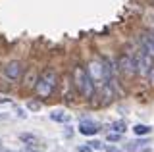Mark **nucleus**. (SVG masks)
<instances>
[{
	"label": "nucleus",
	"mask_w": 154,
	"mask_h": 152,
	"mask_svg": "<svg viewBox=\"0 0 154 152\" xmlns=\"http://www.w3.org/2000/svg\"><path fill=\"white\" fill-rule=\"evenodd\" d=\"M2 152H12V150H2Z\"/></svg>",
	"instance_id": "aec40b11"
},
{
	"label": "nucleus",
	"mask_w": 154,
	"mask_h": 152,
	"mask_svg": "<svg viewBox=\"0 0 154 152\" xmlns=\"http://www.w3.org/2000/svg\"><path fill=\"white\" fill-rule=\"evenodd\" d=\"M27 152H38V150H35V146H29V150Z\"/></svg>",
	"instance_id": "6ab92c4d"
},
{
	"label": "nucleus",
	"mask_w": 154,
	"mask_h": 152,
	"mask_svg": "<svg viewBox=\"0 0 154 152\" xmlns=\"http://www.w3.org/2000/svg\"><path fill=\"white\" fill-rule=\"evenodd\" d=\"M141 42H143V46H144V52H146L150 58H154V46H152L150 39H148L146 35H143V37H141Z\"/></svg>",
	"instance_id": "6e6552de"
},
{
	"label": "nucleus",
	"mask_w": 154,
	"mask_h": 152,
	"mask_svg": "<svg viewBox=\"0 0 154 152\" xmlns=\"http://www.w3.org/2000/svg\"><path fill=\"white\" fill-rule=\"evenodd\" d=\"M104 150H106V152H119L116 146H104Z\"/></svg>",
	"instance_id": "f3484780"
},
{
	"label": "nucleus",
	"mask_w": 154,
	"mask_h": 152,
	"mask_svg": "<svg viewBox=\"0 0 154 152\" xmlns=\"http://www.w3.org/2000/svg\"><path fill=\"white\" fill-rule=\"evenodd\" d=\"M77 150H79V152H93V148H91V146H79Z\"/></svg>",
	"instance_id": "dca6fc26"
},
{
	"label": "nucleus",
	"mask_w": 154,
	"mask_h": 152,
	"mask_svg": "<svg viewBox=\"0 0 154 152\" xmlns=\"http://www.w3.org/2000/svg\"><path fill=\"white\" fill-rule=\"evenodd\" d=\"M58 87V73L52 68H46L35 81V91L41 98H48Z\"/></svg>",
	"instance_id": "f257e3e1"
},
{
	"label": "nucleus",
	"mask_w": 154,
	"mask_h": 152,
	"mask_svg": "<svg viewBox=\"0 0 154 152\" xmlns=\"http://www.w3.org/2000/svg\"><path fill=\"white\" fill-rule=\"evenodd\" d=\"M118 69L125 77H133V75H137V62L131 54H122L118 60Z\"/></svg>",
	"instance_id": "7ed1b4c3"
},
{
	"label": "nucleus",
	"mask_w": 154,
	"mask_h": 152,
	"mask_svg": "<svg viewBox=\"0 0 154 152\" xmlns=\"http://www.w3.org/2000/svg\"><path fill=\"white\" fill-rule=\"evenodd\" d=\"M19 139L25 142L27 146H37V144H38L37 137H35V135H31V133H21V135H19Z\"/></svg>",
	"instance_id": "0eeeda50"
},
{
	"label": "nucleus",
	"mask_w": 154,
	"mask_h": 152,
	"mask_svg": "<svg viewBox=\"0 0 154 152\" xmlns=\"http://www.w3.org/2000/svg\"><path fill=\"white\" fill-rule=\"evenodd\" d=\"M73 83H75V87H77V91H79L81 96H85V98H93L94 96V81L91 79V75L87 73L85 68H81V65L75 68Z\"/></svg>",
	"instance_id": "f03ea898"
},
{
	"label": "nucleus",
	"mask_w": 154,
	"mask_h": 152,
	"mask_svg": "<svg viewBox=\"0 0 154 152\" xmlns=\"http://www.w3.org/2000/svg\"><path fill=\"white\" fill-rule=\"evenodd\" d=\"M89 144H91V148H93V150H100V148H104V144H102V142H98V141H91Z\"/></svg>",
	"instance_id": "4468645a"
},
{
	"label": "nucleus",
	"mask_w": 154,
	"mask_h": 152,
	"mask_svg": "<svg viewBox=\"0 0 154 152\" xmlns=\"http://www.w3.org/2000/svg\"><path fill=\"white\" fill-rule=\"evenodd\" d=\"M150 131H152V127H150V125H143V123H139V125L133 127V133H135V135H139V137L148 135Z\"/></svg>",
	"instance_id": "1a4fd4ad"
},
{
	"label": "nucleus",
	"mask_w": 154,
	"mask_h": 152,
	"mask_svg": "<svg viewBox=\"0 0 154 152\" xmlns=\"http://www.w3.org/2000/svg\"><path fill=\"white\" fill-rule=\"evenodd\" d=\"M146 144V141H143V139H139V141H135V142H129L127 146H125V150L127 152H135V150H139V148H143V146Z\"/></svg>",
	"instance_id": "9d476101"
},
{
	"label": "nucleus",
	"mask_w": 154,
	"mask_h": 152,
	"mask_svg": "<svg viewBox=\"0 0 154 152\" xmlns=\"http://www.w3.org/2000/svg\"><path fill=\"white\" fill-rule=\"evenodd\" d=\"M119 139H122V135H119V133H110V135H108V142H118Z\"/></svg>",
	"instance_id": "f8f14e48"
},
{
	"label": "nucleus",
	"mask_w": 154,
	"mask_h": 152,
	"mask_svg": "<svg viewBox=\"0 0 154 152\" xmlns=\"http://www.w3.org/2000/svg\"><path fill=\"white\" fill-rule=\"evenodd\" d=\"M21 64H19L17 60H14V62H8L6 65H4V75L10 79V81H16V79H19V75H21Z\"/></svg>",
	"instance_id": "20e7f679"
},
{
	"label": "nucleus",
	"mask_w": 154,
	"mask_h": 152,
	"mask_svg": "<svg viewBox=\"0 0 154 152\" xmlns=\"http://www.w3.org/2000/svg\"><path fill=\"white\" fill-rule=\"evenodd\" d=\"M146 37H148V39H150V42H152V46H154V33H148Z\"/></svg>",
	"instance_id": "a211bd4d"
},
{
	"label": "nucleus",
	"mask_w": 154,
	"mask_h": 152,
	"mask_svg": "<svg viewBox=\"0 0 154 152\" xmlns=\"http://www.w3.org/2000/svg\"><path fill=\"white\" fill-rule=\"evenodd\" d=\"M27 108H29V110H35V112H37V110H41V104L31 100V102H27Z\"/></svg>",
	"instance_id": "2eb2a0df"
},
{
	"label": "nucleus",
	"mask_w": 154,
	"mask_h": 152,
	"mask_svg": "<svg viewBox=\"0 0 154 152\" xmlns=\"http://www.w3.org/2000/svg\"><path fill=\"white\" fill-rule=\"evenodd\" d=\"M98 131H100V125H98V123H94V121H91V120H83V121L79 123V133H81V135H85V137L96 135Z\"/></svg>",
	"instance_id": "39448f33"
},
{
	"label": "nucleus",
	"mask_w": 154,
	"mask_h": 152,
	"mask_svg": "<svg viewBox=\"0 0 154 152\" xmlns=\"http://www.w3.org/2000/svg\"><path fill=\"white\" fill-rule=\"evenodd\" d=\"M112 129L116 133H119V135H123L127 131V125H125V121H116V123H112Z\"/></svg>",
	"instance_id": "9b49d317"
},
{
	"label": "nucleus",
	"mask_w": 154,
	"mask_h": 152,
	"mask_svg": "<svg viewBox=\"0 0 154 152\" xmlns=\"http://www.w3.org/2000/svg\"><path fill=\"white\" fill-rule=\"evenodd\" d=\"M50 120L58 121V123H66V121H69V116H67L64 110H52L50 112Z\"/></svg>",
	"instance_id": "423d86ee"
},
{
	"label": "nucleus",
	"mask_w": 154,
	"mask_h": 152,
	"mask_svg": "<svg viewBox=\"0 0 154 152\" xmlns=\"http://www.w3.org/2000/svg\"><path fill=\"white\" fill-rule=\"evenodd\" d=\"M146 79H148V83L154 87V64L150 65V69H148V75H146Z\"/></svg>",
	"instance_id": "ddd939ff"
}]
</instances>
